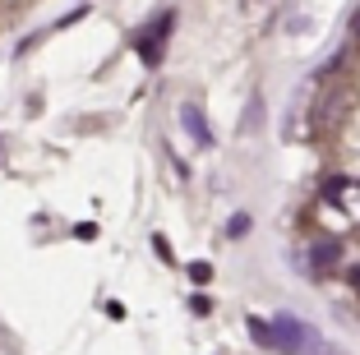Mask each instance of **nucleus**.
Listing matches in <instances>:
<instances>
[{
	"mask_svg": "<svg viewBox=\"0 0 360 355\" xmlns=\"http://www.w3.org/2000/svg\"><path fill=\"white\" fill-rule=\"evenodd\" d=\"M342 263V240H333V235H323V240L309 245V268L314 272H328Z\"/></svg>",
	"mask_w": 360,
	"mask_h": 355,
	"instance_id": "7ed1b4c3",
	"label": "nucleus"
},
{
	"mask_svg": "<svg viewBox=\"0 0 360 355\" xmlns=\"http://www.w3.org/2000/svg\"><path fill=\"white\" fill-rule=\"evenodd\" d=\"M245 231H250V217H245V212H236V217L226 221V235H236V240H240Z\"/></svg>",
	"mask_w": 360,
	"mask_h": 355,
	"instance_id": "0eeeda50",
	"label": "nucleus"
},
{
	"mask_svg": "<svg viewBox=\"0 0 360 355\" xmlns=\"http://www.w3.org/2000/svg\"><path fill=\"white\" fill-rule=\"evenodd\" d=\"M323 189H328V199H342V189H347V180L338 176V180H328V185H323Z\"/></svg>",
	"mask_w": 360,
	"mask_h": 355,
	"instance_id": "1a4fd4ad",
	"label": "nucleus"
},
{
	"mask_svg": "<svg viewBox=\"0 0 360 355\" xmlns=\"http://www.w3.org/2000/svg\"><path fill=\"white\" fill-rule=\"evenodd\" d=\"M171 23H176V14H158V19H153L148 23V28H143V32H139V56H143V65H158L162 60V42H167V37H171Z\"/></svg>",
	"mask_w": 360,
	"mask_h": 355,
	"instance_id": "f03ea898",
	"label": "nucleus"
},
{
	"mask_svg": "<svg viewBox=\"0 0 360 355\" xmlns=\"http://www.w3.org/2000/svg\"><path fill=\"white\" fill-rule=\"evenodd\" d=\"M180 120H185V129H190V138L194 143H212V129H208V120H203V111L199 106H180Z\"/></svg>",
	"mask_w": 360,
	"mask_h": 355,
	"instance_id": "20e7f679",
	"label": "nucleus"
},
{
	"mask_svg": "<svg viewBox=\"0 0 360 355\" xmlns=\"http://www.w3.org/2000/svg\"><path fill=\"white\" fill-rule=\"evenodd\" d=\"M351 32H356V37H360V14H356V19H351Z\"/></svg>",
	"mask_w": 360,
	"mask_h": 355,
	"instance_id": "f8f14e48",
	"label": "nucleus"
},
{
	"mask_svg": "<svg viewBox=\"0 0 360 355\" xmlns=\"http://www.w3.org/2000/svg\"><path fill=\"white\" fill-rule=\"evenodd\" d=\"M250 337H255L259 346H268V351H273V333H268V323H264V318H250Z\"/></svg>",
	"mask_w": 360,
	"mask_h": 355,
	"instance_id": "423d86ee",
	"label": "nucleus"
},
{
	"mask_svg": "<svg viewBox=\"0 0 360 355\" xmlns=\"http://www.w3.org/2000/svg\"><path fill=\"white\" fill-rule=\"evenodd\" d=\"M268 333H273V351L282 355H309L319 346V333L309 323H300V318H291V314H277L268 323Z\"/></svg>",
	"mask_w": 360,
	"mask_h": 355,
	"instance_id": "f257e3e1",
	"label": "nucleus"
},
{
	"mask_svg": "<svg viewBox=\"0 0 360 355\" xmlns=\"http://www.w3.org/2000/svg\"><path fill=\"white\" fill-rule=\"evenodd\" d=\"M190 277H194V282H208L212 268H208V263H190Z\"/></svg>",
	"mask_w": 360,
	"mask_h": 355,
	"instance_id": "6e6552de",
	"label": "nucleus"
},
{
	"mask_svg": "<svg viewBox=\"0 0 360 355\" xmlns=\"http://www.w3.org/2000/svg\"><path fill=\"white\" fill-rule=\"evenodd\" d=\"M190 309H194V314H208V309H212V300H208V295H194Z\"/></svg>",
	"mask_w": 360,
	"mask_h": 355,
	"instance_id": "9d476101",
	"label": "nucleus"
},
{
	"mask_svg": "<svg viewBox=\"0 0 360 355\" xmlns=\"http://www.w3.org/2000/svg\"><path fill=\"white\" fill-rule=\"evenodd\" d=\"M264 129V97L250 93V111H245V134H259Z\"/></svg>",
	"mask_w": 360,
	"mask_h": 355,
	"instance_id": "39448f33",
	"label": "nucleus"
},
{
	"mask_svg": "<svg viewBox=\"0 0 360 355\" xmlns=\"http://www.w3.org/2000/svg\"><path fill=\"white\" fill-rule=\"evenodd\" d=\"M351 282H356V286H360V263H356V268H351Z\"/></svg>",
	"mask_w": 360,
	"mask_h": 355,
	"instance_id": "9b49d317",
	"label": "nucleus"
},
{
	"mask_svg": "<svg viewBox=\"0 0 360 355\" xmlns=\"http://www.w3.org/2000/svg\"><path fill=\"white\" fill-rule=\"evenodd\" d=\"M314 355H333V351H328V346H314Z\"/></svg>",
	"mask_w": 360,
	"mask_h": 355,
	"instance_id": "ddd939ff",
	"label": "nucleus"
}]
</instances>
